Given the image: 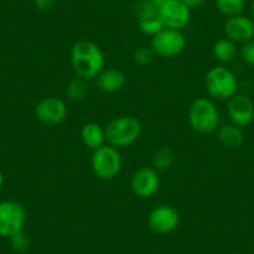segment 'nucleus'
<instances>
[{
    "label": "nucleus",
    "mask_w": 254,
    "mask_h": 254,
    "mask_svg": "<svg viewBox=\"0 0 254 254\" xmlns=\"http://www.w3.org/2000/svg\"><path fill=\"white\" fill-rule=\"evenodd\" d=\"M160 188V176L153 167H141L131 178V190L141 198H150Z\"/></svg>",
    "instance_id": "9"
},
{
    "label": "nucleus",
    "mask_w": 254,
    "mask_h": 254,
    "mask_svg": "<svg viewBox=\"0 0 254 254\" xmlns=\"http://www.w3.org/2000/svg\"><path fill=\"white\" fill-rule=\"evenodd\" d=\"M175 162V152L170 147H161L152 155V167L156 171H166Z\"/></svg>",
    "instance_id": "19"
},
{
    "label": "nucleus",
    "mask_w": 254,
    "mask_h": 254,
    "mask_svg": "<svg viewBox=\"0 0 254 254\" xmlns=\"http://www.w3.org/2000/svg\"><path fill=\"white\" fill-rule=\"evenodd\" d=\"M241 54L243 60L246 61L248 65L254 66V39H252V40L247 41V43L243 44Z\"/></svg>",
    "instance_id": "23"
},
{
    "label": "nucleus",
    "mask_w": 254,
    "mask_h": 254,
    "mask_svg": "<svg viewBox=\"0 0 254 254\" xmlns=\"http://www.w3.org/2000/svg\"><path fill=\"white\" fill-rule=\"evenodd\" d=\"M148 1H150V3H152L153 5H156V6H160L161 4H163L166 1V0H148Z\"/></svg>",
    "instance_id": "26"
},
{
    "label": "nucleus",
    "mask_w": 254,
    "mask_h": 254,
    "mask_svg": "<svg viewBox=\"0 0 254 254\" xmlns=\"http://www.w3.org/2000/svg\"><path fill=\"white\" fill-rule=\"evenodd\" d=\"M212 54L221 63H229L237 55V45L231 39H219L212 48Z\"/></svg>",
    "instance_id": "17"
},
{
    "label": "nucleus",
    "mask_w": 254,
    "mask_h": 254,
    "mask_svg": "<svg viewBox=\"0 0 254 254\" xmlns=\"http://www.w3.org/2000/svg\"><path fill=\"white\" fill-rule=\"evenodd\" d=\"M3 183H4V176H3V173L0 172V187L3 186Z\"/></svg>",
    "instance_id": "27"
},
{
    "label": "nucleus",
    "mask_w": 254,
    "mask_h": 254,
    "mask_svg": "<svg viewBox=\"0 0 254 254\" xmlns=\"http://www.w3.org/2000/svg\"><path fill=\"white\" fill-rule=\"evenodd\" d=\"M227 112L232 124L238 127H247L254 119V104L246 95H234L228 100Z\"/></svg>",
    "instance_id": "12"
},
{
    "label": "nucleus",
    "mask_w": 254,
    "mask_h": 254,
    "mask_svg": "<svg viewBox=\"0 0 254 254\" xmlns=\"http://www.w3.org/2000/svg\"><path fill=\"white\" fill-rule=\"evenodd\" d=\"M89 94V84L87 80L82 79V77L76 76L66 86V96L70 101L72 102H80L85 100V97Z\"/></svg>",
    "instance_id": "18"
},
{
    "label": "nucleus",
    "mask_w": 254,
    "mask_h": 254,
    "mask_svg": "<svg viewBox=\"0 0 254 254\" xmlns=\"http://www.w3.org/2000/svg\"><path fill=\"white\" fill-rule=\"evenodd\" d=\"M105 140L115 148L133 145L142 133V125L133 116H120L105 126Z\"/></svg>",
    "instance_id": "2"
},
{
    "label": "nucleus",
    "mask_w": 254,
    "mask_h": 254,
    "mask_svg": "<svg viewBox=\"0 0 254 254\" xmlns=\"http://www.w3.org/2000/svg\"><path fill=\"white\" fill-rule=\"evenodd\" d=\"M10 238V244L11 248L14 249L18 253H25L28 252L29 247H30V239H29V236L24 231L16 232L15 234H13Z\"/></svg>",
    "instance_id": "22"
},
{
    "label": "nucleus",
    "mask_w": 254,
    "mask_h": 254,
    "mask_svg": "<svg viewBox=\"0 0 254 254\" xmlns=\"http://www.w3.org/2000/svg\"><path fill=\"white\" fill-rule=\"evenodd\" d=\"M67 106L65 101L58 97H46L35 106V117L45 125H59L66 119Z\"/></svg>",
    "instance_id": "10"
},
{
    "label": "nucleus",
    "mask_w": 254,
    "mask_h": 254,
    "mask_svg": "<svg viewBox=\"0 0 254 254\" xmlns=\"http://www.w3.org/2000/svg\"><path fill=\"white\" fill-rule=\"evenodd\" d=\"M91 167L95 176L102 181L114 180L122 167V158L119 148L104 145L94 151Z\"/></svg>",
    "instance_id": "5"
},
{
    "label": "nucleus",
    "mask_w": 254,
    "mask_h": 254,
    "mask_svg": "<svg viewBox=\"0 0 254 254\" xmlns=\"http://www.w3.org/2000/svg\"><path fill=\"white\" fill-rule=\"evenodd\" d=\"M155 56L156 54L151 46H140L133 53V61L140 66H147V65L152 64V61L155 60Z\"/></svg>",
    "instance_id": "21"
},
{
    "label": "nucleus",
    "mask_w": 254,
    "mask_h": 254,
    "mask_svg": "<svg viewBox=\"0 0 254 254\" xmlns=\"http://www.w3.org/2000/svg\"><path fill=\"white\" fill-rule=\"evenodd\" d=\"M187 45V40L181 30L163 28L152 36L151 48L156 55L162 58H175L180 55Z\"/></svg>",
    "instance_id": "6"
},
{
    "label": "nucleus",
    "mask_w": 254,
    "mask_h": 254,
    "mask_svg": "<svg viewBox=\"0 0 254 254\" xmlns=\"http://www.w3.org/2000/svg\"><path fill=\"white\" fill-rule=\"evenodd\" d=\"M206 90L216 100H229L237 94L238 81L233 72L223 66H214L207 72L204 79Z\"/></svg>",
    "instance_id": "4"
},
{
    "label": "nucleus",
    "mask_w": 254,
    "mask_h": 254,
    "mask_svg": "<svg viewBox=\"0 0 254 254\" xmlns=\"http://www.w3.org/2000/svg\"><path fill=\"white\" fill-rule=\"evenodd\" d=\"M180 223L177 209L167 204H161L153 208L148 216V226L153 232L160 234L171 233Z\"/></svg>",
    "instance_id": "11"
},
{
    "label": "nucleus",
    "mask_w": 254,
    "mask_h": 254,
    "mask_svg": "<svg viewBox=\"0 0 254 254\" xmlns=\"http://www.w3.org/2000/svg\"><path fill=\"white\" fill-rule=\"evenodd\" d=\"M218 141L223 146L228 148H237L243 145L244 133L241 130V127L236 125H224L219 127L217 132Z\"/></svg>",
    "instance_id": "16"
},
{
    "label": "nucleus",
    "mask_w": 254,
    "mask_h": 254,
    "mask_svg": "<svg viewBox=\"0 0 254 254\" xmlns=\"http://www.w3.org/2000/svg\"><path fill=\"white\" fill-rule=\"evenodd\" d=\"M188 122L196 132L202 135L217 131L219 126V114L216 105L208 99L197 97L188 109Z\"/></svg>",
    "instance_id": "3"
},
{
    "label": "nucleus",
    "mask_w": 254,
    "mask_h": 254,
    "mask_svg": "<svg viewBox=\"0 0 254 254\" xmlns=\"http://www.w3.org/2000/svg\"><path fill=\"white\" fill-rule=\"evenodd\" d=\"M26 221L25 208L14 201L0 202V236L11 237L23 231Z\"/></svg>",
    "instance_id": "7"
},
{
    "label": "nucleus",
    "mask_w": 254,
    "mask_h": 254,
    "mask_svg": "<svg viewBox=\"0 0 254 254\" xmlns=\"http://www.w3.org/2000/svg\"><path fill=\"white\" fill-rule=\"evenodd\" d=\"M227 38L234 43H247L254 38V21L244 15L231 16L224 23Z\"/></svg>",
    "instance_id": "13"
},
{
    "label": "nucleus",
    "mask_w": 254,
    "mask_h": 254,
    "mask_svg": "<svg viewBox=\"0 0 254 254\" xmlns=\"http://www.w3.org/2000/svg\"><path fill=\"white\" fill-rule=\"evenodd\" d=\"M95 79L97 89L106 94L120 91L126 85V75L119 69H104Z\"/></svg>",
    "instance_id": "14"
},
{
    "label": "nucleus",
    "mask_w": 254,
    "mask_h": 254,
    "mask_svg": "<svg viewBox=\"0 0 254 254\" xmlns=\"http://www.w3.org/2000/svg\"><path fill=\"white\" fill-rule=\"evenodd\" d=\"M56 0H34V5L36 6V9L41 11L50 10L54 6Z\"/></svg>",
    "instance_id": "24"
},
{
    "label": "nucleus",
    "mask_w": 254,
    "mask_h": 254,
    "mask_svg": "<svg viewBox=\"0 0 254 254\" xmlns=\"http://www.w3.org/2000/svg\"><path fill=\"white\" fill-rule=\"evenodd\" d=\"M181 1H183L188 8H197V6L202 5L206 0H181Z\"/></svg>",
    "instance_id": "25"
},
{
    "label": "nucleus",
    "mask_w": 254,
    "mask_h": 254,
    "mask_svg": "<svg viewBox=\"0 0 254 254\" xmlns=\"http://www.w3.org/2000/svg\"><path fill=\"white\" fill-rule=\"evenodd\" d=\"M81 140L86 147L91 150H97L105 145V130L99 124L87 122L81 128Z\"/></svg>",
    "instance_id": "15"
},
{
    "label": "nucleus",
    "mask_w": 254,
    "mask_h": 254,
    "mask_svg": "<svg viewBox=\"0 0 254 254\" xmlns=\"http://www.w3.org/2000/svg\"><path fill=\"white\" fill-rule=\"evenodd\" d=\"M71 65L76 76L95 79L104 70L105 56L101 49L89 40H79L71 49Z\"/></svg>",
    "instance_id": "1"
},
{
    "label": "nucleus",
    "mask_w": 254,
    "mask_h": 254,
    "mask_svg": "<svg viewBox=\"0 0 254 254\" xmlns=\"http://www.w3.org/2000/svg\"><path fill=\"white\" fill-rule=\"evenodd\" d=\"M190 9L181 0H166L158 6V14L165 28L181 30L190 23Z\"/></svg>",
    "instance_id": "8"
},
{
    "label": "nucleus",
    "mask_w": 254,
    "mask_h": 254,
    "mask_svg": "<svg viewBox=\"0 0 254 254\" xmlns=\"http://www.w3.org/2000/svg\"><path fill=\"white\" fill-rule=\"evenodd\" d=\"M246 1L244 0H216V8L222 15L236 16L244 10Z\"/></svg>",
    "instance_id": "20"
},
{
    "label": "nucleus",
    "mask_w": 254,
    "mask_h": 254,
    "mask_svg": "<svg viewBox=\"0 0 254 254\" xmlns=\"http://www.w3.org/2000/svg\"><path fill=\"white\" fill-rule=\"evenodd\" d=\"M252 16H253L254 19V0H253V3H252Z\"/></svg>",
    "instance_id": "28"
}]
</instances>
